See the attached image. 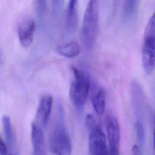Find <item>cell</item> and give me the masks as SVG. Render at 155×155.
I'll return each instance as SVG.
<instances>
[{
  "label": "cell",
  "instance_id": "obj_1",
  "mask_svg": "<svg viewBox=\"0 0 155 155\" xmlns=\"http://www.w3.org/2000/svg\"><path fill=\"white\" fill-rule=\"evenodd\" d=\"M49 148L55 155H71L72 143L65 124L64 112L59 106L56 119L49 136Z\"/></svg>",
  "mask_w": 155,
  "mask_h": 155
},
{
  "label": "cell",
  "instance_id": "obj_2",
  "mask_svg": "<svg viewBox=\"0 0 155 155\" xmlns=\"http://www.w3.org/2000/svg\"><path fill=\"white\" fill-rule=\"evenodd\" d=\"M98 2L90 1L84 13L81 32L82 44L88 49L91 48L95 42L98 30Z\"/></svg>",
  "mask_w": 155,
  "mask_h": 155
},
{
  "label": "cell",
  "instance_id": "obj_3",
  "mask_svg": "<svg viewBox=\"0 0 155 155\" xmlns=\"http://www.w3.org/2000/svg\"><path fill=\"white\" fill-rule=\"evenodd\" d=\"M71 69L74 78L70 87L69 97L74 107L78 110H81L88 96L90 87V79L86 73L76 67L72 65Z\"/></svg>",
  "mask_w": 155,
  "mask_h": 155
},
{
  "label": "cell",
  "instance_id": "obj_4",
  "mask_svg": "<svg viewBox=\"0 0 155 155\" xmlns=\"http://www.w3.org/2000/svg\"><path fill=\"white\" fill-rule=\"evenodd\" d=\"M89 155H109L106 136L99 125L89 130Z\"/></svg>",
  "mask_w": 155,
  "mask_h": 155
},
{
  "label": "cell",
  "instance_id": "obj_5",
  "mask_svg": "<svg viewBox=\"0 0 155 155\" xmlns=\"http://www.w3.org/2000/svg\"><path fill=\"white\" fill-rule=\"evenodd\" d=\"M109 155H119L120 127L117 119L112 116L106 119Z\"/></svg>",
  "mask_w": 155,
  "mask_h": 155
},
{
  "label": "cell",
  "instance_id": "obj_6",
  "mask_svg": "<svg viewBox=\"0 0 155 155\" xmlns=\"http://www.w3.org/2000/svg\"><path fill=\"white\" fill-rule=\"evenodd\" d=\"M142 64L147 74H151L155 70L154 38H144L142 48Z\"/></svg>",
  "mask_w": 155,
  "mask_h": 155
},
{
  "label": "cell",
  "instance_id": "obj_7",
  "mask_svg": "<svg viewBox=\"0 0 155 155\" xmlns=\"http://www.w3.org/2000/svg\"><path fill=\"white\" fill-rule=\"evenodd\" d=\"M36 23L32 19L23 20L18 27V36L21 44L25 48L30 47L34 39Z\"/></svg>",
  "mask_w": 155,
  "mask_h": 155
},
{
  "label": "cell",
  "instance_id": "obj_8",
  "mask_svg": "<svg viewBox=\"0 0 155 155\" xmlns=\"http://www.w3.org/2000/svg\"><path fill=\"white\" fill-rule=\"evenodd\" d=\"M53 105V97L50 94L42 95L39 101L36 117L41 127L47 125Z\"/></svg>",
  "mask_w": 155,
  "mask_h": 155
},
{
  "label": "cell",
  "instance_id": "obj_9",
  "mask_svg": "<svg viewBox=\"0 0 155 155\" xmlns=\"http://www.w3.org/2000/svg\"><path fill=\"white\" fill-rule=\"evenodd\" d=\"M78 25V1L68 2L65 21L66 33L70 35L73 34Z\"/></svg>",
  "mask_w": 155,
  "mask_h": 155
},
{
  "label": "cell",
  "instance_id": "obj_10",
  "mask_svg": "<svg viewBox=\"0 0 155 155\" xmlns=\"http://www.w3.org/2000/svg\"><path fill=\"white\" fill-rule=\"evenodd\" d=\"M31 140L33 155H46L43 131L40 125L35 123L31 124Z\"/></svg>",
  "mask_w": 155,
  "mask_h": 155
},
{
  "label": "cell",
  "instance_id": "obj_11",
  "mask_svg": "<svg viewBox=\"0 0 155 155\" xmlns=\"http://www.w3.org/2000/svg\"><path fill=\"white\" fill-rule=\"evenodd\" d=\"M106 94L103 87H99L91 96V103L94 110L99 116L104 114L105 108Z\"/></svg>",
  "mask_w": 155,
  "mask_h": 155
},
{
  "label": "cell",
  "instance_id": "obj_12",
  "mask_svg": "<svg viewBox=\"0 0 155 155\" xmlns=\"http://www.w3.org/2000/svg\"><path fill=\"white\" fill-rule=\"evenodd\" d=\"M58 51L64 57L72 58L79 54L81 47L78 42L72 41L59 46L58 48Z\"/></svg>",
  "mask_w": 155,
  "mask_h": 155
},
{
  "label": "cell",
  "instance_id": "obj_13",
  "mask_svg": "<svg viewBox=\"0 0 155 155\" xmlns=\"http://www.w3.org/2000/svg\"><path fill=\"white\" fill-rule=\"evenodd\" d=\"M2 125L7 143L11 145L13 142V131L11 118L8 115H4L2 117Z\"/></svg>",
  "mask_w": 155,
  "mask_h": 155
},
{
  "label": "cell",
  "instance_id": "obj_14",
  "mask_svg": "<svg viewBox=\"0 0 155 155\" xmlns=\"http://www.w3.org/2000/svg\"><path fill=\"white\" fill-rule=\"evenodd\" d=\"M139 1H126L124 6V16L125 19L132 18L138 8Z\"/></svg>",
  "mask_w": 155,
  "mask_h": 155
},
{
  "label": "cell",
  "instance_id": "obj_15",
  "mask_svg": "<svg viewBox=\"0 0 155 155\" xmlns=\"http://www.w3.org/2000/svg\"><path fill=\"white\" fill-rule=\"evenodd\" d=\"M135 130L137 142L141 146L143 145L145 139V128L141 121L137 120L135 123Z\"/></svg>",
  "mask_w": 155,
  "mask_h": 155
},
{
  "label": "cell",
  "instance_id": "obj_16",
  "mask_svg": "<svg viewBox=\"0 0 155 155\" xmlns=\"http://www.w3.org/2000/svg\"><path fill=\"white\" fill-rule=\"evenodd\" d=\"M144 38L155 39V13L151 16L145 27Z\"/></svg>",
  "mask_w": 155,
  "mask_h": 155
},
{
  "label": "cell",
  "instance_id": "obj_17",
  "mask_svg": "<svg viewBox=\"0 0 155 155\" xmlns=\"http://www.w3.org/2000/svg\"><path fill=\"white\" fill-rule=\"evenodd\" d=\"M131 155H143L140 147L138 145H134L133 146Z\"/></svg>",
  "mask_w": 155,
  "mask_h": 155
},
{
  "label": "cell",
  "instance_id": "obj_18",
  "mask_svg": "<svg viewBox=\"0 0 155 155\" xmlns=\"http://www.w3.org/2000/svg\"><path fill=\"white\" fill-rule=\"evenodd\" d=\"M7 152V147L0 136V154L5 155Z\"/></svg>",
  "mask_w": 155,
  "mask_h": 155
},
{
  "label": "cell",
  "instance_id": "obj_19",
  "mask_svg": "<svg viewBox=\"0 0 155 155\" xmlns=\"http://www.w3.org/2000/svg\"><path fill=\"white\" fill-rule=\"evenodd\" d=\"M153 147L155 152V114L153 120Z\"/></svg>",
  "mask_w": 155,
  "mask_h": 155
},
{
  "label": "cell",
  "instance_id": "obj_20",
  "mask_svg": "<svg viewBox=\"0 0 155 155\" xmlns=\"http://www.w3.org/2000/svg\"><path fill=\"white\" fill-rule=\"evenodd\" d=\"M5 155H12V154H5Z\"/></svg>",
  "mask_w": 155,
  "mask_h": 155
}]
</instances>
